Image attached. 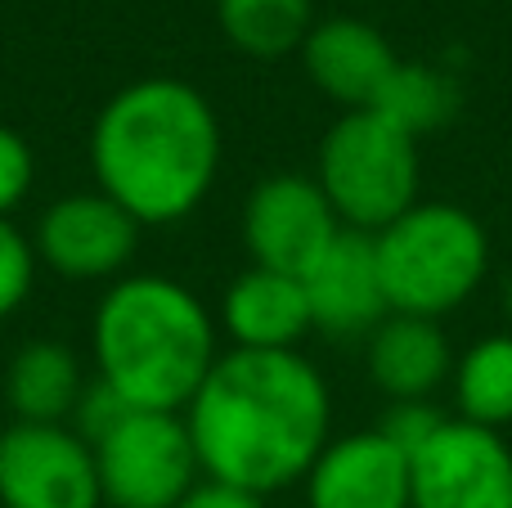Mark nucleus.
Returning <instances> with one entry per match:
<instances>
[{"label":"nucleus","mask_w":512,"mask_h":508,"mask_svg":"<svg viewBox=\"0 0 512 508\" xmlns=\"http://www.w3.org/2000/svg\"><path fill=\"white\" fill-rule=\"evenodd\" d=\"M364 365H369L373 387L387 401H432L436 387L450 383L454 374V347L445 338L441 320L391 311L369 333Z\"/></svg>","instance_id":"15"},{"label":"nucleus","mask_w":512,"mask_h":508,"mask_svg":"<svg viewBox=\"0 0 512 508\" xmlns=\"http://www.w3.org/2000/svg\"><path fill=\"white\" fill-rule=\"evenodd\" d=\"M306 508H409V455L373 432H346L306 473Z\"/></svg>","instance_id":"11"},{"label":"nucleus","mask_w":512,"mask_h":508,"mask_svg":"<svg viewBox=\"0 0 512 508\" xmlns=\"http://www.w3.org/2000/svg\"><path fill=\"white\" fill-rule=\"evenodd\" d=\"M225 158L212 99L180 77L122 86L90 126V171L135 225H180L207 203Z\"/></svg>","instance_id":"2"},{"label":"nucleus","mask_w":512,"mask_h":508,"mask_svg":"<svg viewBox=\"0 0 512 508\" xmlns=\"http://www.w3.org/2000/svg\"><path fill=\"white\" fill-rule=\"evenodd\" d=\"M221 324L239 351H297L315 333L306 284L265 266H248L230 279Z\"/></svg>","instance_id":"14"},{"label":"nucleus","mask_w":512,"mask_h":508,"mask_svg":"<svg viewBox=\"0 0 512 508\" xmlns=\"http://www.w3.org/2000/svg\"><path fill=\"white\" fill-rule=\"evenodd\" d=\"M32 248L36 261L50 266L54 275L99 284V279H122L140 248V225L108 194L86 189V194H63L45 207Z\"/></svg>","instance_id":"10"},{"label":"nucleus","mask_w":512,"mask_h":508,"mask_svg":"<svg viewBox=\"0 0 512 508\" xmlns=\"http://www.w3.org/2000/svg\"><path fill=\"white\" fill-rule=\"evenodd\" d=\"M409 508H512V446L504 432L445 419L409 455Z\"/></svg>","instance_id":"7"},{"label":"nucleus","mask_w":512,"mask_h":508,"mask_svg":"<svg viewBox=\"0 0 512 508\" xmlns=\"http://www.w3.org/2000/svg\"><path fill=\"white\" fill-rule=\"evenodd\" d=\"M203 477L274 495L306 482L333 437V392L301 351H221L185 410Z\"/></svg>","instance_id":"1"},{"label":"nucleus","mask_w":512,"mask_h":508,"mask_svg":"<svg viewBox=\"0 0 512 508\" xmlns=\"http://www.w3.org/2000/svg\"><path fill=\"white\" fill-rule=\"evenodd\" d=\"M90 450L108 508H176L203 482L185 414L126 410Z\"/></svg>","instance_id":"6"},{"label":"nucleus","mask_w":512,"mask_h":508,"mask_svg":"<svg viewBox=\"0 0 512 508\" xmlns=\"http://www.w3.org/2000/svg\"><path fill=\"white\" fill-rule=\"evenodd\" d=\"M301 63L319 95L355 113V108H373L400 59L373 23L337 14L310 27V36L301 41Z\"/></svg>","instance_id":"13"},{"label":"nucleus","mask_w":512,"mask_h":508,"mask_svg":"<svg viewBox=\"0 0 512 508\" xmlns=\"http://www.w3.org/2000/svg\"><path fill=\"white\" fill-rule=\"evenodd\" d=\"M86 374L68 342L32 338L14 351L5 374V401L14 410V423H72Z\"/></svg>","instance_id":"16"},{"label":"nucleus","mask_w":512,"mask_h":508,"mask_svg":"<svg viewBox=\"0 0 512 508\" xmlns=\"http://www.w3.org/2000/svg\"><path fill=\"white\" fill-rule=\"evenodd\" d=\"M239 230L252 266L283 270V275L301 279L328 252V243L342 234V221L328 207L315 176L274 171L248 194Z\"/></svg>","instance_id":"9"},{"label":"nucleus","mask_w":512,"mask_h":508,"mask_svg":"<svg viewBox=\"0 0 512 508\" xmlns=\"http://www.w3.org/2000/svg\"><path fill=\"white\" fill-rule=\"evenodd\" d=\"M454 410L477 428L504 432L512 423V333H490L454 356Z\"/></svg>","instance_id":"17"},{"label":"nucleus","mask_w":512,"mask_h":508,"mask_svg":"<svg viewBox=\"0 0 512 508\" xmlns=\"http://www.w3.org/2000/svg\"><path fill=\"white\" fill-rule=\"evenodd\" d=\"M301 284L310 297L315 333H328V338H369L391 315L378 257H373V234L342 230L324 257L301 275Z\"/></svg>","instance_id":"12"},{"label":"nucleus","mask_w":512,"mask_h":508,"mask_svg":"<svg viewBox=\"0 0 512 508\" xmlns=\"http://www.w3.org/2000/svg\"><path fill=\"white\" fill-rule=\"evenodd\" d=\"M90 441L68 423H9L0 432V508H99Z\"/></svg>","instance_id":"8"},{"label":"nucleus","mask_w":512,"mask_h":508,"mask_svg":"<svg viewBox=\"0 0 512 508\" xmlns=\"http://www.w3.org/2000/svg\"><path fill=\"white\" fill-rule=\"evenodd\" d=\"M418 180H423L418 140L373 108L342 113L319 140L315 185L324 189L342 230H387L418 203Z\"/></svg>","instance_id":"5"},{"label":"nucleus","mask_w":512,"mask_h":508,"mask_svg":"<svg viewBox=\"0 0 512 508\" xmlns=\"http://www.w3.org/2000/svg\"><path fill=\"white\" fill-rule=\"evenodd\" d=\"M382 293L396 315L459 311L490 275V234L468 207L418 198L400 221L373 234Z\"/></svg>","instance_id":"4"},{"label":"nucleus","mask_w":512,"mask_h":508,"mask_svg":"<svg viewBox=\"0 0 512 508\" xmlns=\"http://www.w3.org/2000/svg\"><path fill=\"white\" fill-rule=\"evenodd\" d=\"M36 266H41V261H36L32 239H27L9 216H0V320H9V315L32 297Z\"/></svg>","instance_id":"20"},{"label":"nucleus","mask_w":512,"mask_h":508,"mask_svg":"<svg viewBox=\"0 0 512 508\" xmlns=\"http://www.w3.org/2000/svg\"><path fill=\"white\" fill-rule=\"evenodd\" d=\"M36 185V153L14 126H0V216L18 212Z\"/></svg>","instance_id":"21"},{"label":"nucleus","mask_w":512,"mask_h":508,"mask_svg":"<svg viewBox=\"0 0 512 508\" xmlns=\"http://www.w3.org/2000/svg\"><path fill=\"white\" fill-rule=\"evenodd\" d=\"M463 104L459 81L445 68H432V63H396V72L387 77L382 95L373 99V113H382L391 126H400L405 135H427L441 131V126L454 122Z\"/></svg>","instance_id":"19"},{"label":"nucleus","mask_w":512,"mask_h":508,"mask_svg":"<svg viewBox=\"0 0 512 508\" xmlns=\"http://www.w3.org/2000/svg\"><path fill=\"white\" fill-rule=\"evenodd\" d=\"M499 306H504V315H508V333H512V270L504 275V284H499Z\"/></svg>","instance_id":"24"},{"label":"nucleus","mask_w":512,"mask_h":508,"mask_svg":"<svg viewBox=\"0 0 512 508\" xmlns=\"http://www.w3.org/2000/svg\"><path fill=\"white\" fill-rule=\"evenodd\" d=\"M176 508H265V500L252 495V491H239V486H225V482L203 477V482H198Z\"/></svg>","instance_id":"23"},{"label":"nucleus","mask_w":512,"mask_h":508,"mask_svg":"<svg viewBox=\"0 0 512 508\" xmlns=\"http://www.w3.org/2000/svg\"><path fill=\"white\" fill-rule=\"evenodd\" d=\"M216 23L248 59H283L310 36L315 9L310 0H216Z\"/></svg>","instance_id":"18"},{"label":"nucleus","mask_w":512,"mask_h":508,"mask_svg":"<svg viewBox=\"0 0 512 508\" xmlns=\"http://www.w3.org/2000/svg\"><path fill=\"white\" fill-rule=\"evenodd\" d=\"M90 356L95 378L131 410L185 414L221 347L194 288L171 275H122L95 306Z\"/></svg>","instance_id":"3"},{"label":"nucleus","mask_w":512,"mask_h":508,"mask_svg":"<svg viewBox=\"0 0 512 508\" xmlns=\"http://www.w3.org/2000/svg\"><path fill=\"white\" fill-rule=\"evenodd\" d=\"M441 423H445V414L436 410L432 401H391L387 414H382V423H378V432L387 441H396L405 455H414Z\"/></svg>","instance_id":"22"}]
</instances>
